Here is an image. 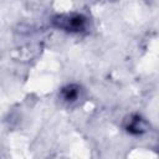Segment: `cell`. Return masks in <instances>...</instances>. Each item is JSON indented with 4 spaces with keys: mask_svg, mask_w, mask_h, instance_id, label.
<instances>
[{
    "mask_svg": "<svg viewBox=\"0 0 159 159\" xmlns=\"http://www.w3.org/2000/svg\"><path fill=\"white\" fill-rule=\"evenodd\" d=\"M80 96V87L77 84H67L61 88V97L66 102H75Z\"/></svg>",
    "mask_w": 159,
    "mask_h": 159,
    "instance_id": "3957f363",
    "label": "cell"
},
{
    "mask_svg": "<svg viewBox=\"0 0 159 159\" xmlns=\"http://www.w3.org/2000/svg\"><path fill=\"white\" fill-rule=\"evenodd\" d=\"M51 22L56 29H60L62 31L71 32V34H78L86 30L88 20L83 14L67 12V14L55 15Z\"/></svg>",
    "mask_w": 159,
    "mask_h": 159,
    "instance_id": "6da1fadb",
    "label": "cell"
},
{
    "mask_svg": "<svg viewBox=\"0 0 159 159\" xmlns=\"http://www.w3.org/2000/svg\"><path fill=\"white\" fill-rule=\"evenodd\" d=\"M124 128L128 133L130 134H142L144 133L147 129H148V124L145 122V119H143L138 114H134V116H130L125 123H124Z\"/></svg>",
    "mask_w": 159,
    "mask_h": 159,
    "instance_id": "7a4b0ae2",
    "label": "cell"
}]
</instances>
